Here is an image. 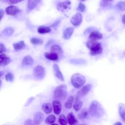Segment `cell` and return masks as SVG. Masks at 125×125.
Here are the masks:
<instances>
[{"label": "cell", "mask_w": 125, "mask_h": 125, "mask_svg": "<svg viewBox=\"0 0 125 125\" xmlns=\"http://www.w3.org/2000/svg\"><path fill=\"white\" fill-rule=\"evenodd\" d=\"M89 113L93 117L100 118L102 117L104 113V109L101 104L97 101H93L88 109Z\"/></svg>", "instance_id": "1"}, {"label": "cell", "mask_w": 125, "mask_h": 125, "mask_svg": "<svg viewBox=\"0 0 125 125\" xmlns=\"http://www.w3.org/2000/svg\"><path fill=\"white\" fill-rule=\"evenodd\" d=\"M86 46L90 50V54L91 55H97L101 54L103 51V47L101 42L96 40L88 41L86 43Z\"/></svg>", "instance_id": "2"}, {"label": "cell", "mask_w": 125, "mask_h": 125, "mask_svg": "<svg viewBox=\"0 0 125 125\" xmlns=\"http://www.w3.org/2000/svg\"><path fill=\"white\" fill-rule=\"evenodd\" d=\"M67 96V85L61 84L56 87L54 91L53 98L58 101L64 100Z\"/></svg>", "instance_id": "3"}, {"label": "cell", "mask_w": 125, "mask_h": 125, "mask_svg": "<svg viewBox=\"0 0 125 125\" xmlns=\"http://www.w3.org/2000/svg\"><path fill=\"white\" fill-rule=\"evenodd\" d=\"M71 82L74 87L79 88L84 84L85 82V78L81 74H74L71 78Z\"/></svg>", "instance_id": "4"}, {"label": "cell", "mask_w": 125, "mask_h": 125, "mask_svg": "<svg viewBox=\"0 0 125 125\" xmlns=\"http://www.w3.org/2000/svg\"><path fill=\"white\" fill-rule=\"evenodd\" d=\"M45 74V69L41 65L36 66L33 70V75L34 77L38 80H41L43 79Z\"/></svg>", "instance_id": "5"}, {"label": "cell", "mask_w": 125, "mask_h": 125, "mask_svg": "<svg viewBox=\"0 0 125 125\" xmlns=\"http://www.w3.org/2000/svg\"><path fill=\"white\" fill-rule=\"evenodd\" d=\"M82 15L80 13H77L70 19L71 23L74 26H77L81 24L82 21Z\"/></svg>", "instance_id": "6"}, {"label": "cell", "mask_w": 125, "mask_h": 125, "mask_svg": "<svg viewBox=\"0 0 125 125\" xmlns=\"http://www.w3.org/2000/svg\"><path fill=\"white\" fill-rule=\"evenodd\" d=\"M92 87V85L90 84H87L83 86L78 92L77 94V96L79 98L83 97L86 95L91 90Z\"/></svg>", "instance_id": "7"}, {"label": "cell", "mask_w": 125, "mask_h": 125, "mask_svg": "<svg viewBox=\"0 0 125 125\" xmlns=\"http://www.w3.org/2000/svg\"><path fill=\"white\" fill-rule=\"evenodd\" d=\"M70 4L71 2L68 0H66L64 1L59 2L57 5V8L58 10L63 12L70 8Z\"/></svg>", "instance_id": "8"}, {"label": "cell", "mask_w": 125, "mask_h": 125, "mask_svg": "<svg viewBox=\"0 0 125 125\" xmlns=\"http://www.w3.org/2000/svg\"><path fill=\"white\" fill-rule=\"evenodd\" d=\"M5 12L8 15L15 16L20 12V9L16 6L11 5L6 8Z\"/></svg>", "instance_id": "9"}, {"label": "cell", "mask_w": 125, "mask_h": 125, "mask_svg": "<svg viewBox=\"0 0 125 125\" xmlns=\"http://www.w3.org/2000/svg\"><path fill=\"white\" fill-rule=\"evenodd\" d=\"M53 71H54V74L56 76V77L59 80L63 82L64 81V78H63L62 73L60 71L59 66L57 64L55 63V64H54V65L53 66Z\"/></svg>", "instance_id": "10"}, {"label": "cell", "mask_w": 125, "mask_h": 125, "mask_svg": "<svg viewBox=\"0 0 125 125\" xmlns=\"http://www.w3.org/2000/svg\"><path fill=\"white\" fill-rule=\"evenodd\" d=\"M53 106V110L54 112L58 115L61 113L62 110V104L58 100L54 101L52 103Z\"/></svg>", "instance_id": "11"}, {"label": "cell", "mask_w": 125, "mask_h": 125, "mask_svg": "<svg viewBox=\"0 0 125 125\" xmlns=\"http://www.w3.org/2000/svg\"><path fill=\"white\" fill-rule=\"evenodd\" d=\"M102 38H103L102 34L97 31H92L89 36V39L91 40H100Z\"/></svg>", "instance_id": "12"}, {"label": "cell", "mask_w": 125, "mask_h": 125, "mask_svg": "<svg viewBox=\"0 0 125 125\" xmlns=\"http://www.w3.org/2000/svg\"><path fill=\"white\" fill-rule=\"evenodd\" d=\"M10 59L5 54L0 55V66H5L10 62Z\"/></svg>", "instance_id": "13"}, {"label": "cell", "mask_w": 125, "mask_h": 125, "mask_svg": "<svg viewBox=\"0 0 125 125\" xmlns=\"http://www.w3.org/2000/svg\"><path fill=\"white\" fill-rule=\"evenodd\" d=\"M74 31V28L69 27L66 28L63 32V37L65 40L69 39L72 36Z\"/></svg>", "instance_id": "14"}, {"label": "cell", "mask_w": 125, "mask_h": 125, "mask_svg": "<svg viewBox=\"0 0 125 125\" xmlns=\"http://www.w3.org/2000/svg\"><path fill=\"white\" fill-rule=\"evenodd\" d=\"M44 56L47 59L51 61H57L59 59L58 54L54 52H45Z\"/></svg>", "instance_id": "15"}, {"label": "cell", "mask_w": 125, "mask_h": 125, "mask_svg": "<svg viewBox=\"0 0 125 125\" xmlns=\"http://www.w3.org/2000/svg\"><path fill=\"white\" fill-rule=\"evenodd\" d=\"M83 105V102L80 100V98L76 97L73 104V108L76 111H79Z\"/></svg>", "instance_id": "16"}, {"label": "cell", "mask_w": 125, "mask_h": 125, "mask_svg": "<svg viewBox=\"0 0 125 125\" xmlns=\"http://www.w3.org/2000/svg\"><path fill=\"white\" fill-rule=\"evenodd\" d=\"M34 63V60L32 57L29 55L25 56L22 60V64L24 66L31 65Z\"/></svg>", "instance_id": "17"}, {"label": "cell", "mask_w": 125, "mask_h": 125, "mask_svg": "<svg viewBox=\"0 0 125 125\" xmlns=\"http://www.w3.org/2000/svg\"><path fill=\"white\" fill-rule=\"evenodd\" d=\"M44 119V115L41 112H37L34 117V122L36 124H39L42 123Z\"/></svg>", "instance_id": "18"}, {"label": "cell", "mask_w": 125, "mask_h": 125, "mask_svg": "<svg viewBox=\"0 0 125 125\" xmlns=\"http://www.w3.org/2000/svg\"><path fill=\"white\" fill-rule=\"evenodd\" d=\"M67 120L69 125H75L78 123V121L72 112H70L67 114Z\"/></svg>", "instance_id": "19"}, {"label": "cell", "mask_w": 125, "mask_h": 125, "mask_svg": "<svg viewBox=\"0 0 125 125\" xmlns=\"http://www.w3.org/2000/svg\"><path fill=\"white\" fill-rule=\"evenodd\" d=\"M41 0H28L27 7L29 10H32L34 9L41 2Z\"/></svg>", "instance_id": "20"}, {"label": "cell", "mask_w": 125, "mask_h": 125, "mask_svg": "<svg viewBox=\"0 0 125 125\" xmlns=\"http://www.w3.org/2000/svg\"><path fill=\"white\" fill-rule=\"evenodd\" d=\"M42 108L46 114H49L52 111V105L50 103H44L42 104Z\"/></svg>", "instance_id": "21"}, {"label": "cell", "mask_w": 125, "mask_h": 125, "mask_svg": "<svg viewBox=\"0 0 125 125\" xmlns=\"http://www.w3.org/2000/svg\"><path fill=\"white\" fill-rule=\"evenodd\" d=\"M119 112L122 120L125 122V104H119Z\"/></svg>", "instance_id": "22"}, {"label": "cell", "mask_w": 125, "mask_h": 125, "mask_svg": "<svg viewBox=\"0 0 125 125\" xmlns=\"http://www.w3.org/2000/svg\"><path fill=\"white\" fill-rule=\"evenodd\" d=\"M88 113V109L87 108H84L80 111L78 115V117L80 120H83L87 117Z\"/></svg>", "instance_id": "23"}, {"label": "cell", "mask_w": 125, "mask_h": 125, "mask_svg": "<svg viewBox=\"0 0 125 125\" xmlns=\"http://www.w3.org/2000/svg\"><path fill=\"white\" fill-rule=\"evenodd\" d=\"M14 48L16 50H20L23 48H24L25 46V44L24 42L23 41H21L18 42H16L13 43V44Z\"/></svg>", "instance_id": "24"}, {"label": "cell", "mask_w": 125, "mask_h": 125, "mask_svg": "<svg viewBox=\"0 0 125 125\" xmlns=\"http://www.w3.org/2000/svg\"><path fill=\"white\" fill-rule=\"evenodd\" d=\"M14 29L12 27H6L2 32V34L4 36H10L14 32Z\"/></svg>", "instance_id": "25"}, {"label": "cell", "mask_w": 125, "mask_h": 125, "mask_svg": "<svg viewBox=\"0 0 125 125\" xmlns=\"http://www.w3.org/2000/svg\"><path fill=\"white\" fill-rule=\"evenodd\" d=\"M51 52H54L57 54H61L62 53V50L61 48V47L57 44H54L53 45L50 49Z\"/></svg>", "instance_id": "26"}, {"label": "cell", "mask_w": 125, "mask_h": 125, "mask_svg": "<svg viewBox=\"0 0 125 125\" xmlns=\"http://www.w3.org/2000/svg\"><path fill=\"white\" fill-rule=\"evenodd\" d=\"M73 101H74V97L73 96H69L64 104L65 108L67 109H71L72 106V103Z\"/></svg>", "instance_id": "27"}, {"label": "cell", "mask_w": 125, "mask_h": 125, "mask_svg": "<svg viewBox=\"0 0 125 125\" xmlns=\"http://www.w3.org/2000/svg\"><path fill=\"white\" fill-rule=\"evenodd\" d=\"M51 31V29L49 27L44 26H40L38 28V32L40 34L48 33Z\"/></svg>", "instance_id": "28"}, {"label": "cell", "mask_w": 125, "mask_h": 125, "mask_svg": "<svg viewBox=\"0 0 125 125\" xmlns=\"http://www.w3.org/2000/svg\"><path fill=\"white\" fill-rule=\"evenodd\" d=\"M56 120V117L54 115H49L45 120V123L47 124H53Z\"/></svg>", "instance_id": "29"}, {"label": "cell", "mask_w": 125, "mask_h": 125, "mask_svg": "<svg viewBox=\"0 0 125 125\" xmlns=\"http://www.w3.org/2000/svg\"><path fill=\"white\" fill-rule=\"evenodd\" d=\"M58 121L62 125H66L67 124V120L65 116L63 114H61L59 116Z\"/></svg>", "instance_id": "30"}, {"label": "cell", "mask_w": 125, "mask_h": 125, "mask_svg": "<svg viewBox=\"0 0 125 125\" xmlns=\"http://www.w3.org/2000/svg\"><path fill=\"white\" fill-rule=\"evenodd\" d=\"M30 41L32 44L35 45H41L43 43V41L42 39L37 38H32Z\"/></svg>", "instance_id": "31"}, {"label": "cell", "mask_w": 125, "mask_h": 125, "mask_svg": "<svg viewBox=\"0 0 125 125\" xmlns=\"http://www.w3.org/2000/svg\"><path fill=\"white\" fill-rule=\"evenodd\" d=\"M5 78L6 81L12 82L14 79V75L12 73L9 72L5 75Z\"/></svg>", "instance_id": "32"}, {"label": "cell", "mask_w": 125, "mask_h": 125, "mask_svg": "<svg viewBox=\"0 0 125 125\" xmlns=\"http://www.w3.org/2000/svg\"><path fill=\"white\" fill-rule=\"evenodd\" d=\"M116 6L118 9H119L121 11H125V1H120L119 2L117 5Z\"/></svg>", "instance_id": "33"}, {"label": "cell", "mask_w": 125, "mask_h": 125, "mask_svg": "<svg viewBox=\"0 0 125 125\" xmlns=\"http://www.w3.org/2000/svg\"><path fill=\"white\" fill-rule=\"evenodd\" d=\"M77 9V10H78L81 12H83L85 9V6L82 2H80L79 4L78 7Z\"/></svg>", "instance_id": "34"}, {"label": "cell", "mask_w": 125, "mask_h": 125, "mask_svg": "<svg viewBox=\"0 0 125 125\" xmlns=\"http://www.w3.org/2000/svg\"><path fill=\"white\" fill-rule=\"evenodd\" d=\"M5 51H6V48L5 46L2 43H0V53H3Z\"/></svg>", "instance_id": "35"}, {"label": "cell", "mask_w": 125, "mask_h": 125, "mask_svg": "<svg viewBox=\"0 0 125 125\" xmlns=\"http://www.w3.org/2000/svg\"><path fill=\"white\" fill-rule=\"evenodd\" d=\"M24 0H9L8 1L10 2V3L11 4H16L18 3L21 1H23Z\"/></svg>", "instance_id": "36"}, {"label": "cell", "mask_w": 125, "mask_h": 125, "mask_svg": "<svg viewBox=\"0 0 125 125\" xmlns=\"http://www.w3.org/2000/svg\"><path fill=\"white\" fill-rule=\"evenodd\" d=\"M101 4L102 5H104V6H108L110 5V3L108 1V0H104V1L102 2Z\"/></svg>", "instance_id": "37"}, {"label": "cell", "mask_w": 125, "mask_h": 125, "mask_svg": "<svg viewBox=\"0 0 125 125\" xmlns=\"http://www.w3.org/2000/svg\"><path fill=\"white\" fill-rule=\"evenodd\" d=\"M31 124H33V121L30 119H28L26 120L24 123V125H31Z\"/></svg>", "instance_id": "38"}, {"label": "cell", "mask_w": 125, "mask_h": 125, "mask_svg": "<svg viewBox=\"0 0 125 125\" xmlns=\"http://www.w3.org/2000/svg\"><path fill=\"white\" fill-rule=\"evenodd\" d=\"M4 15V11L2 9H0V21Z\"/></svg>", "instance_id": "39"}, {"label": "cell", "mask_w": 125, "mask_h": 125, "mask_svg": "<svg viewBox=\"0 0 125 125\" xmlns=\"http://www.w3.org/2000/svg\"><path fill=\"white\" fill-rule=\"evenodd\" d=\"M33 99H34L33 97H31V98H30L28 99V101L27 102V103H26V104H25V106H27V105H29V104L32 102V100H33Z\"/></svg>", "instance_id": "40"}, {"label": "cell", "mask_w": 125, "mask_h": 125, "mask_svg": "<svg viewBox=\"0 0 125 125\" xmlns=\"http://www.w3.org/2000/svg\"><path fill=\"white\" fill-rule=\"evenodd\" d=\"M59 22H60V21L57 20V21H56L55 22H54V23L51 25V26H56L58 24V23H59Z\"/></svg>", "instance_id": "41"}, {"label": "cell", "mask_w": 125, "mask_h": 125, "mask_svg": "<svg viewBox=\"0 0 125 125\" xmlns=\"http://www.w3.org/2000/svg\"><path fill=\"white\" fill-rule=\"evenodd\" d=\"M122 22L124 24H125V14L122 17Z\"/></svg>", "instance_id": "42"}, {"label": "cell", "mask_w": 125, "mask_h": 125, "mask_svg": "<svg viewBox=\"0 0 125 125\" xmlns=\"http://www.w3.org/2000/svg\"><path fill=\"white\" fill-rule=\"evenodd\" d=\"M4 74V72L2 71H0V77H1Z\"/></svg>", "instance_id": "43"}, {"label": "cell", "mask_w": 125, "mask_h": 125, "mask_svg": "<svg viewBox=\"0 0 125 125\" xmlns=\"http://www.w3.org/2000/svg\"><path fill=\"white\" fill-rule=\"evenodd\" d=\"M119 124L120 125H122V124L121 123H120V122H117V123L114 124V125H119Z\"/></svg>", "instance_id": "44"}, {"label": "cell", "mask_w": 125, "mask_h": 125, "mask_svg": "<svg viewBox=\"0 0 125 125\" xmlns=\"http://www.w3.org/2000/svg\"><path fill=\"white\" fill-rule=\"evenodd\" d=\"M1 84H2V82H1V81L0 80V87L1 85Z\"/></svg>", "instance_id": "45"}, {"label": "cell", "mask_w": 125, "mask_h": 125, "mask_svg": "<svg viewBox=\"0 0 125 125\" xmlns=\"http://www.w3.org/2000/svg\"><path fill=\"white\" fill-rule=\"evenodd\" d=\"M81 1H84V0H81Z\"/></svg>", "instance_id": "46"}, {"label": "cell", "mask_w": 125, "mask_h": 125, "mask_svg": "<svg viewBox=\"0 0 125 125\" xmlns=\"http://www.w3.org/2000/svg\"></svg>", "instance_id": "47"}, {"label": "cell", "mask_w": 125, "mask_h": 125, "mask_svg": "<svg viewBox=\"0 0 125 125\" xmlns=\"http://www.w3.org/2000/svg\"></svg>", "instance_id": "48"}, {"label": "cell", "mask_w": 125, "mask_h": 125, "mask_svg": "<svg viewBox=\"0 0 125 125\" xmlns=\"http://www.w3.org/2000/svg\"></svg>", "instance_id": "49"}]
</instances>
